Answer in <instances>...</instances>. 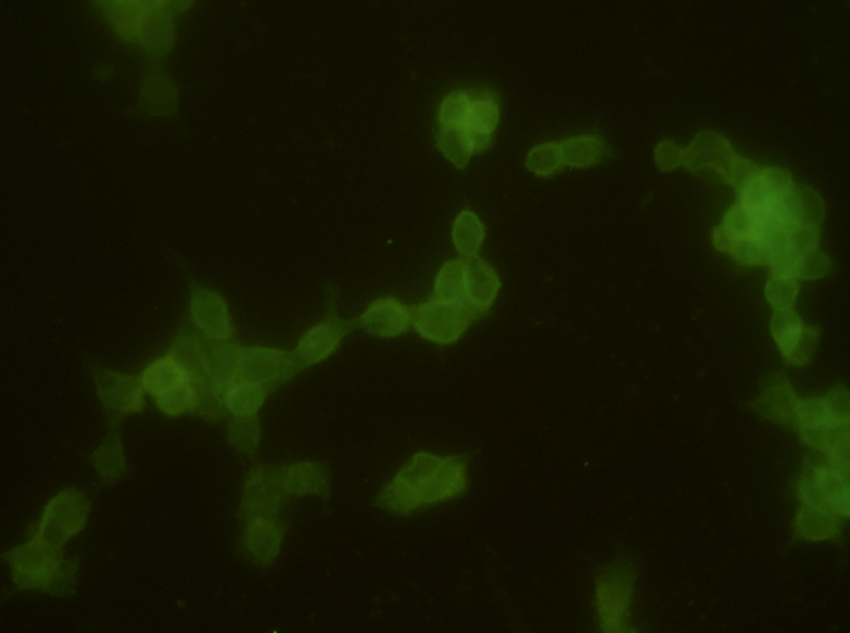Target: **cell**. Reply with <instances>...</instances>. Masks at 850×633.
<instances>
[{"label": "cell", "instance_id": "cell-1", "mask_svg": "<svg viewBox=\"0 0 850 633\" xmlns=\"http://www.w3.org/2000/svg\"><path fill=\"white\" fill-rule=\"evenodd\" d=\"M467 456L418 453L376 497L375 505L407 516L461 496L468 489Z\"/></svg>", "mask_w": 850, "mask_h": 633}, {"label": "cell", "instance_id": "cell-2", "mask_svg": "<svg viewBox=\"0 0 850 633\" xmlns=\"http://www.w3.org/2000/svg\"><path fill=\"white\" fill-rule=\"evenodd\" d=\"M11 565L12 580L17 590L41 591L68 597L76 593L78 562L64 560L63 550H55L36 539L3 554Z\"/></svg>", "mask_w": 850, "mask_h": 633}, {"label": "cell", "instance_id": "cell-3", "mask_svg": "<svg viewBox=\"0 0 850 633\" xmlns=\"http://www.w3.org/2000/svg\"><path fill=\"white\" fill-rule=\"evenodd\" d=\"M848 391L836 388L822 398L798 402L792 427L802 440L839 463H849Z\"/></svg>", "mask_w": 850, "mask_h": 633}, {"label": "cell", "instance_id": "cell-4", "mask_svg": "<svg viewBox=\"0 0 850 633\" xmlns=\"http://www.w3.org/2000/svg\"><path fill=\"white\" fill-rule=\"evenodd\" d=\"M800 493L801 510L814 511L838 524L839 519L849 518V468L834 463L828 456L825 455L820 464H811Z\"/></svg>", "mask_w": 850, "mask_h": 633}, {"label": "cell", "instance_id": "cell-5", "mask_svg": "<svg viewBox=\"0 0 850 633\" xmlns=\"http://www.w3.org/2000/svg\"><path fill=\"white\" fill-rule=\"evenodd\" d=\"M90 511L91 502L83 492L66 489L50 499L39 523L27 530V536L55 550H63L64 544L86 528Z\"/></svg>", "mask_w": 850, "mask_h": 633}, {"label": "cell", "instance_id": "cell-6", "mask_svg": "<svg viewBox=\"0 0 850 633\" xmlns=\"http://www.w3.org/2000/svg\"><path fill=\"white\" fill-rule=\"evenodd\" d=\"M90 370L111 428H118L128 414L143 412L147 391L141 377L115 374L99 363H90Z\"/></svg>", "mask_w": 850, "mask_h": 633}, {"label": "cell", "instance_id": "cell-7", "mask_svg": "<svg viewBox=\"0 0 850 633\" xmlns=\"http://www.w3.org/2000/svg\"><path fill=\"white\" fill-rule=\"evenodd\" d=\"M480 319L472 311L449 304L439 297H430L411 309L413 325L426 341L451 344L459 341L473 320Z\"/></svg>", "mask_w": 850, "mask_h": 633}, {"label": "cell", "instance_id": "cell-8", "mask_svg": "<svg viewBox=\"0 0 850 633\" xmlns=\"http://www.w3.org/2000/svg\"><path fill=\"white\" fill-rule=\"evenodd\" d=\"M304 370L294 352L281 349L245 347L241 355L240 377L266 385L272 393Z\"/></svg>", "mask_w": 850, "mask_h": 633}, {"label": "cell", "instance_id": "cell-9", "mask_svg": "<svg viewBox=\"0 0 850 633\" xmlns=\"http://www.w3.org/2000/svg\"><path fill=\"white\" fill-rule=\"evenodd\" d=\"M283 497L287 496L282 489L281 467L257 465L251 469L244 482L240 518L243 520L277 518Z\"/></svg>", "mask_w": 850, "mask_h": 633}, {"label": "cell", "instance_id": "cell-10", "mask_svg": "<svg viewBox=\"0 0 850 633\" xmlns=\"http://www.w3.org/2000/svg\"><path fill=\"white\" fill-rule=\"evenodd\" d=\"M243 344L237 339L217 341L202 333L201 365L212 389L215 390L218 402L221 403L223 390L240 377L241 355Z\"/></svg>", "mask_w": 850, "mask_h": 633}, {"label": "cell", "instance_id": "cell-11", "mask_svg": "<svg viewBox=\"0 0 850 633\" xmlns=\"http://www.w3.org/2000/svg\"><path fill=\"white\" fill-rule=\"evenodd\" d=\"M771 333L782 349L783 356L791 365L803 366L811 362L820 330L803 325L797 312H775L771 320Z\"/></svg>", "mask_w": 850, "mask_h": 633}, {"label": "cell", "instance_id": "cell-12", "mask_svg": "<svg viewBox=\"0 0 850 633\" xmlns=\"http://www.w3.org/2000/svg\"><path fill=\"white\" fill-rule=\"evenodd\" d=\"M360 326L359 319L341 320L337 316H329L323 322L314 326L301 338L294 355L301 366L306 369L323 362L341 346L342 339L353 329Z\"/></svg>", "mask_w": 850, "mask_h": 633}, {"label": "cell", "instance_id": "cell-13", "mask_svg": "<svg viewBox=\"0 0 850 633\" xmlns=\"http://www.w3.org/2000/svg\"><path fill=\"white\" fill-rule=\"evenodd\" d=\"M286 526L276 518L245 520L240 547L243 556L254 566L269 569L280 556Z\"/></svg>", "mask_w": 850, "mask_h": 633}, {"label": "cell", "instance_id": "cell-14", "mask_svg": "<svg viewBox=\"0 0 850 633\" xmlns=\"http://www.w3.org/2000/svg\"><path fill=\"white\" fill-rule=\"evenodd\" d=\"M190 315L193 325L203 334L217 341L236 339V329L231 320L229 306L225 297L211 290H196L190 301Z\"/></svg>", "mask_w": 850, "mask_h": 633}, {"label": "cell", "instance_id": "cell-15", "mask_svg": "<svg viewBox=\"0 0 850 633\" xmlns=\"http://www.w3.org/2000/svg\"><path fill=\"white\" fill-rule=\"evenodd\" d=\"M139 377H141L143 389L153 398L160 397L167 391L182 388L185 384L194 383V381L212 389L206 380L194 375V371L170 351L150 363Z\"/></svg>", "mask_w": 850, "mask_h": 633}, {"label": "cell", "instance_id": "cell-16", "mask_svg": "<svg viewBox=\"0 0 850 633\" xmlns=\"http://www.w3.org/2000/svg\"><path fill=\"white\" fill-rule=\"evenodd\" d=\"M734 156L736 153L726 139L719 134L701 132L684 152V163L694 174L718 172L720 178L726 180Z\"/></svg>", "mask_w": 850, "mask_h": 633}, {"label": "cell", "instance_id": "cell-17", "mask_svg": "<svg viewBox=\"0 0 850 633\" xmlns=\"http://www.w3.org/2000/svg\"><path fill=\"white\" fill-rule=\"evenodd\" d=\"M360 326L378 338H397L410 329L411 308L396 297H380L360 316Z\"/></svg>", "mask_w": 850, "mask_h": 633}, {"label": "cell", "instance_id": "cell-18", "mask_svg": "<svg viewBox=\"0 0 850 633\" xmlns=\"http://www.w3.org/2000/svg\"><path fill=\"white\" fill-rule=\"evenodd\" d=\"M466 259L468 304L482 318L494 305L500 290V279L485 261L478 257Z\"/></svg>", "mask_w": 850, "mask_h": 633}, {"label": "cell", "instance_id": "cell-19", "mask_svg": "<svg viewBox=\"0 0 850 633\" xmlns=\"http://www.w3.org/2000/svg\"><path fill=\"white\" fill-rule=\"evenodd\" d=\"M281 481L286 496L318 495L329 499V477L320 464L300 463L281 467Z\"/></svg>", "mask_w": 850, "mask_h": 633}, {"label": "cell", "instance_id": "cell-20", "mask_svg": "<svg viewBox=\"0 0 850 633\" xmlns=\"http://www.w3.org/2000/svg\"><path fill=\"white\" fill-rule=\"evenodd\" d=\"M106 8L105 15L125 40L142 39L148 23L155 11L156 2H135V0H119V2L99 3Z\"/></svg>", "mask_w": 850, "mask_h": 633}, {"label": "cell", "instance_id": "cell-21", "mask_svg": "<svg viewBox=\"0 0 850 633\" xmlns=\"http://www.w3.org/2000/svg\"><path fill=\"white\" fill-rule=\"evenodd\" d=\"M272 391L266 385L253 383L239 377L231 381L221 393L223 407L233 417H253L257 416L258 409L263 407L269 394Z\"/></svg>", "mask_w": 850, "mask_h": 633}, {"label": "cell", "instance_id": "cell-22", "mask_svg": "<svg viewBox=\"0 0 850 633\" xmlns=\"http://www.w3.org/2000/svg\"><path fill=\"white\" fill-rule=\"evenodd\" d=\"M434 296L449 304L471 309L467 295V259L448 261L435 278ZM473 312V311H472ZM480 318L477 312H473Z\"/></svg>", "mask_w": 850, "mask_h": 633}, {"label": "cell", "instance_id": "cell-23", "mask_svg": "<svg viewBox=\"0 0 850 633\" xmlns=\"http://www.w3.org/2000/svg\"><path fill=\"white\" fill-rule=\"evenodd\" d=\"M598 604H600V613L606 631L608 625H616L614 630H620L622 616L626 612L630 603L631 584L629 577H618L617 580L600 579L598 583Z\"/></svg>", "mask_w": 850, "mask_h": 633}, {"label": "cell", "instance_id": "cell-24", "mask_svg": "<svg viewBox=\"0 0 850 633\" xmlns=\"http://www.w3.org/2000/svg\"><path fill=\"white\" fill-rule=\"evenodd\" d=\"M92 465L100 473L101 485H111L127 473L123 441L118 428H111L110 435L102 442L99 450L90 456Z\"/></svg>", "mask_w": 850, "mask_h": 633}, {"label": "cell", "instance_id": "cell-25", "mask_svg": "<svg viewBox=\"0 0 850 633\" xmlns=\"http://www.w3.org/2000/svg\"><path fill=\"white\" fill-rule=\"evenodd\" d=\"M454 244L464 258L477 257L485 239V226L472 212L458 214L453 228Z\"/></svg>", "mask_w": 850, "mask_h": 633}, {"label": "cell", "instance_id": "cell-26", "mask_svg": "<svg viewBox=\"0 0 850 633\" xmlns=\"http://www.w3.org/2000/svg\"><path fill=\"white\" fill-rule=\"evenodd\" d=\"M498 100L491 92L472 97L466 129L478 137H492L499 125Z\"/></svg>", "mask_w": 850, "mask_h": 633}, {"label": "cell", "instance_id": "cell-27", "mask_svg": "<svg viewBox=\"0 0 850 633\" xmlns=\"http://www.w3.org/2000/svg\"><path fill=\"white\" fill-rule=\"evenodd\" d=\"M561 161L563 165L574 167H588L602 160L606 145L602 139L596 135L567 139L560 143Z\"/></svg>", "mask_w": 850, "mask_h": 633}, {"label": "cell", "instance_id": "cell-28", "mask_svg": "<svg viewBox=\"0 0 850 633\" xmlns=\"http://www.w3.org/2000/svg\"><path fill=\"white\" fill-rule=\"evenodd\" d=\"M436 145L459 170L466 169L471 156L475 153L466 128H440Z\"/></svg>", "mask_w": 850, "mask_h": 633}, {"label": "cell", "instance_id": "cell-29", "mask_svg": "<svg viewBox=\"0 0 850 633\" xmlns=\"http://www.w3.org/2000/svg\"><path fill=\"white\" fill-rule=\"evenodd\" d=\"M800 400L789 388V383L783 379V384H774L764 394V416L773 418V421L785 422L792 427L794 417H796L797 404Z\"/></svg>", "mask_w": 850, "mask_h": 633}, {"label": "cell", "instance_id": "cell-30", "mask_svg": "<svg viewBox=\"0 0 850 633\" xmlns=\"http://www.w3.org/2000/svg\"><path fill=\"white\" fill-rule=\"evenodd\" d=\"M262 430L258 417H231L229 426L230 445L240 454L254 456L257 454Z\"/></svg>", "mask_w": 850, "mask_h": 633}, {"label": "cell", "instance_id": "cell-31", "mask_svg": "<svg viewBox=\"0 0 850 633\" xmlns=\"http://www.w3.org/2000/svg\"><path fill=\"white\" fill-rule=\"evenodd\" d=\"M471 102L467 91H455L445 98L439 114L441 128H466Z\"/></svg>", "mask_w": 850, "mask_h": 633}, {"label": "cell", "instance_id": "cell-32", "mask_svg": "<svg viewBox=\"0 0 850 633\" xmlns=\"http://www.w3.org/2000/svg\"><path fill=\"white\" fill-rule=\"evenodd\" d=\"M528 169L538 176H551L563 167L560 143H542L533 148L528 155Z\"/></svg>", "mask_w": 850, "mask_h": 633}, {"label": "cell", "instance_id": "cell-33", "mask_svg": "<svg viewBox=\"0 0 850 633\" xmlns=\"http://www.w3.org/2000/svg\"><path fill=\"white\" fill-rule=\"evenodd\" d=\"M724 231L732 237L734 243L740 240H759L760 232L750 213L741 206L740 202L734 204L727 212L722 225Z\"/></svg>", "mask_w": 850, "mask_h": 633}, {"label": "cell", "instance_id": "cell-34", "mask_svg": "<svg viewBox=\"0 0 850 633\" xmlns=\"http://www.w3.org/2000/svg\"><path fill=\"white\" fill-rule=\"evenodd\" d=\"M800 283L796 278L773 277L765 287V296L777 311L792 309Z\"/></svg>", "mask_w": 850, "mask_h": 633}, {"label": "cell", "instance_id": "cell-35", "mask_svg": "<svg viewBox=\"0 0 850 633\" xmlns=\"http://www.w3.org/2000/svg\"><path fill=\"white\" fill-rule=\"evenodd\" d=\"M820 243V227L792 226L788 230V250L798 255L810 253Z\"/></svg>", "mask_w": 850, "mask_h": 633}, {"label": "cell", "instance_id": "cell-36", "mask_svg": "<svg viewBox=\"0 0 850 633\" xmlns=\"http://www.w3.org/2000/svg\"><path fill=\"white\" fill-rule=\"evenodd\" d=\"M761 170H763V167L756 165L754 162L736 155L734 156L731 170H728L726 181L734 186L738 192V190H741L750 181L754 180L761 174Z\"/></svg>", "mask_w": 850, "mask_h": 633}, {"label": "cell", "instance_id": "cell-37", "mask_svg": "<svg viewBox=\"0 0 850 633\" xmlns=\"http://www.w3.org/2000/svg\"><path fill=\"white\" fill-rule=\"evenodd\" d=\"M830 263L828 255L820 249L810 251L800 257L798 265V278L815 279L824 277L829 271Z\"/></svg>", "mask_w": 850, "mask_h": 633}, {"label": "cell", "instance_id": "cell-38", "mask_svg": "<svg viewBox=\"0 0 850 633\" xmlns=\"http://www.w3.org/2000/svg\"><path fill=\"white\" fill-rule=\"evenodd\" d=\"M655 160H657L658 166L662 170H673L684 161V151L675 142L663 141L659 143L657 151H655Z\"/></svg>", "mask_w": 850, "mask_h": 633}]
</instances>
